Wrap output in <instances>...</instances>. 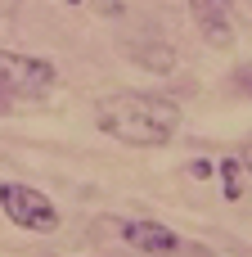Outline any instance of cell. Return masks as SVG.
<instances>
[{"label":"cell","instance_id":"obj_1","mask_svg":"<svg viewBox=\"0 0 252 257\" xmlns=\"http://www.w3.org/2000/svg\"><path fill=\"white\" fill-rule=\"evenodd\" d=\"M95 122L104 136L135 145V149H158L176 136L180 126V104L162 99V95H108L95 108Z\"/></svg>","mask_w":252,"mask_h":257},{"label":"cell","instance_id":"obj_10","mask_svg":"<svg viewBox=\"0 0 252 257\" xmlns=\"http://www.w3.org/2000/svg\"><path fill=\"white\" fill-rule=\"evenodd\" d=\"M68 5H81V0H68Z\"/></svg>","mask_w":252,"mask_h":257},{"label":"cell","instance_id":"obj_7","mask_svg":"<svg viewBox=\"0 0 252 257\" xmlns=\"http://www.w3.org/2000/svg\"><path fill=\"white\" fill-rule=\"evenodd\" d=\"M212 172H216V163H212V158H194V163H189V176H194V181H207Z\"/></svg>","mask_w":252,"mask_h":257},{"label":"cell","instance_id":"obj_2","mask_svg":"<svg viewBox=\"0 0 252 257\" xmlns=\"http://www.w3.org/2000/svg\"><path fill=\"white\" fill-rule=\"evenodd\" d=\"M0 212H5L14 226L36 230V235L59 230V208H54L36 185H23V181H0Z\"/></svg>","mask_w":252,"mask_h":257},{"label":"cell","instance_id":"obj_4","mask_svg":"<svg viewBox=\"0 0 252 257\" xmlns=\"http://www.w3.org/2000/svg\"><path fill=\"white\" fill-rule=\"evenodd\" d=\"M117 230H122V244H131L135 253H149V257H171V253H180V248H185V244H180V235H176L171 226L149 221V217L122 221Z\"/></svg>","mask_w":252,"mask_h":257},{"label":"cell","instance_id":"obj_3","mask_svg":"<svg viewBox=\"0 0 252 257\" xmlns=\"http://www.w3.org/2000/svg\"><path fill=\"white\" fill-rule=\"evenodd\" d=\"M54 81H59L54 63H45L36 54H9V50H0V90H9V95H45Z\"/></svg>","mask_w":252,"mask_h":257},{"label":"cell","instance_id":"obj_8","mask_svg":"<svg viewBox=\"0 0 252 257\" xmlns=\"http://www.w3.org/2000/svg\"><path fill=\"white\" fill-rule=\"evenodd\" d=\"M239 167H243V172H252V136L243 140V149H239Z\"/></svg>","mask_w":252,"mask_h":257},{"label":"cell","instance_id":"obj_9","mask_svg":"<svg viewBox=\"0 0 252 257\" xmlns=\"http://www.w3.org/2000/svg\"><path fill=\"white\" fill-rule=\"evenodd\" d=\"M122 5H126V0H104V9H108V14H122Z\"/></svg>","mask_w":252,"mask_h":257},{"label":"cell","instance_id":"obj_5","mask_svg":"<svg viewBox=\"0 0 252 257\" xmlns=\"http://www.w3.org/2000/svg\"><path fill=\"white\" fill-rule=\"evenodd\" d=\"M194 23L203 27V36L212 45H230V18H234V0H189Z\"/></svg>","mask_w":252,"mask_h":257},{"label":"cell","instance_id":"obj_6","mask_svg":"<svg viewBox=\"0 0 252 257\" xmlns=\"http://www.w3.org/2000/svg\"><path fill=\"white\" fill-rule=\"evenodd\" d=\"M216 172L225 181V203H239L243 199V167H239V158H221Z\"/></svg>","mask_w":252,"mask_h":257}]
</instances>
